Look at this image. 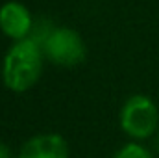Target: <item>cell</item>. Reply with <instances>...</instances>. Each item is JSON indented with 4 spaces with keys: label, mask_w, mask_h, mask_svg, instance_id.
<instances>
[{
    "label": "cell",
    "mask_w": 159,
    "mask_h": 158,
    "mask_svg": "<svg viewBox=\"0 0 159 158\" xmlns=\"http://www.w3.org/2000/svg\"><path fill=\"white\" fill-rule=\"evenodd\" d=\"M157 123H159L157 106L146 95H131L120 110L122 130L128 136L135 138V140L150 138L156 132Z\"/></svg>",
    "instance_id": "obj_2"
},
{
    "label": "cell",
    "mask_w": 159,
    "mask_h": 158,
    "mask_svg": "<svg viewBox=\"0 0 159 158\" xmlns=\"http://www.w3.org/2000/svg\"><path fill=\"white\" fill-rule=\"evenodd\" d=\"M44 52L35 39L15 41L2 63V80L7 89L22 93L32 89L41 78Z\"/></svg>",
    "instance_id": "obj_1"
},
{
    "label": "cell",
    "mask_w": 159,
    "mask_h": 158,
    "mask_svg": "<svg viewBox=\"0 0 159 158\" xmlns=\"http://www.w3.org/2000/svg\"><path fill=\"white\" fill-rule=\"evenodd\" d=\"M19 158H69V145L59 134H39L22 145Z\"/></svg>",
    "instance_id": "obj_5"
},
{
    "label": "cell",
    "mask_w": 159,
    "mask_h": 158,
    "mask_svg": "<svg viewBox=\"0 0 159 158\" xmlns=\"http://www.w3.org/2000/svg\"><path fill=\"white\" fill-rule=\"evenodd\" d=\"M44 56L61 67H74L85 60L87 48L76 30L72 28H54L43 43Z\"/></svg>",
    "instance_id": "obj_3"
},
{
    "label": "cell",
    "mask_w": 159,
    "mask_h": 158,
    "mask_svg": "<svg viewBox=\"0 0 159 158\" xmlns=\"http://www.w3.org/2000/svg\"><path fill=\"white\" fill-rule=\"evenodd\" d=\"M34 19L26 6L20 2H7L0 7V30L15 41L26 39L32 36Z\"/></svg>",
    "instance_id": "obj_4"
},
{
    "label": "cell",
    "mask_w": 159,
    "mask_h": 158,
    "mask_svg": "<svg viewBox=\"0 0 159 158\" xmlns=\"http://www.w3.org/2000/svg\"><path fill=\"white\" fill-rule=\"evenodd\" d=\"M115 158H152V155L146 147H143L139 143H128L122 149H119Z\"/></svg>",
    "instance_id": "obj_6"
},
{
    "label": "cell",
    "mask_w": 159,
    "mask_h": 158,
    "mask_svg": "<svg viewBox=\"0 0 159 158\" xmlns=\"http://www.w3.org/2000/svg\"><path fill=\"white\" fill-rule=\"evenodd\" d=\"M156 145H157V149H159V136H157V143H156Z\"/></svg>",
    "instance_id": "obj_8"
},
{
    "label": "cell",
    "mask_w": 159,
    "mask_h": 158,
    "mask_svg": "<svg viewBox=\"0 0 159 158\" xmlns=\"http://www.w3.org/2000/svg\"><path fill=\"white\" fill-rule=\"evenodd\" d=\"M0 158H11V153H9V149L0 141Z\"/></svg>",
    "instance_id": "obj_7"
}]
</instances>
